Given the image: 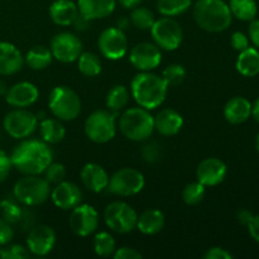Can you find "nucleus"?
<instances>
[{
  "instance_id": "obj_30",
  "label": "nucleus",
  "mask_w": 259,
  "mask_h": 259,
  "mask_svg": "<svg viewBox=\"0 0 259 259\" xmlns=\"http://www.w3.org/2000/svg\"><path fill=\"white\" fill-rule=\"evenodd\" d=\"M229 8L233 17L243 22H250L255 18L258 12L255 0H229Z\"/></svg>"
},
{
  "instance_id": "obj_5",
  "label": "nucleus",
  "mask_w": 259,
  "mask_h": 259,
  "mask_svg": "<svg viewBox=\"0 0 259 259\" xmlns=\"http://www.w3.org/2000/svg\"><path fill=\"white\" fill-rule=\"evenodd\" d=\"M13 195L25 206H37L51 196V184L39 175H25L15 182Z\"/></svg>"
},
{
  "instance_id": "obj_9",
  "label": "nucleus",
  "mask_w": 259,
  "mask_h": 259,
  "mask_svg": "<svg viewBox=\"0 0 259 259\" xmlns=\"http://www.w3.org/2000/svg\"><path fill=\"white\" fill-rule=\"evenodd\" d=\"M104 220L109 229L119 234H126L137 228L138 214L136 210L123 201H114L106 206Z\"/></svg>"
},
{
  "instance_id": "obj_2",
  "label": "nucleus",
  "mask_w": 259,
  "mask_h": 259,
  "mask_svg": "<svg viewBox=\"0 0 259 259\" xmlns=\"http://www.w3.org/2000/svg\"><path fill=\"white\" fill-rule=\"evenodd\" d=\"M168 93V85L162 76L149 72L136 75L131 83V94L136 103L147 110H153L163 104Z\"/></svg>"
},
{
  "instance_id": "obj_36",
  "label": "nucleus",
  "mask_w": 259,
  "mask_h": 259,
  "mask_svg": "<svg viewBox=\"0 0 259 259\" xmlns=\"http://www.w3.org/2000/svg\"><path fill=\"white\" fill-rule=\"evenodd\" d=\"M205 191L206 187L199 181L190 182L185 186L184 191H182V200L189 206H194V205L200 204L205 196Z\"/></svg>"
},
{
  "instance_id": "obj_45",
  "label": "nucleus",
  "mask_w": 259,
  "mask_h": 259,
  "mask_svg": "<svg viewBox=\"0 0 259 259\" xmlns=\"http://www.w3.org/2000/svg\"><path fill=\"white\" fill-rule=\"evenodd\" d=\"M142 156H143L144 161L153 163V162H156L159 158V147L156 143L147 144V146L143 147Z\"/></svg>"
},
{
  "instance_id": "obj_33",
  "label": "nucleus",
  "mask_w": 259,
  "mask_h": 259,
  "mask_svg": "<svg viewBox=\"0 0 259 259\" xmlns=\"http://www.w3.org/2000/svg\"><path fill=\"white\" fill-rule=\"evenodd\" d=\"M192 0H158L157 10L163 17H176L190 9Z\"/></svg>"
},
{
  "instance_id": "obj_11",
  "label": "nucleus",
  "mask_w": 259,
  "mask_h": 259,
  "mask_svg": "<svg viewBox=\"0 0 259 259\" xmlns=\"http://www.w3.org/2000/svg\"><path fill=\"white\" fill-rule=\"evenodd\" d=\"M3 125L12 138L25 139L37 131L38 116L27 109H14L5 115Z\"/></svg>"
},
{
  "instance_id": "obj_28",
  "label": "nucleus",
  "mask_w": 259,
  "mask_h": 259,
  "mask_svg": "<svg viewBox=\"0 0 259 259\" xmlns=\"http://www.w3.org/2000/svg\"><path fill=\"white\" fill-rule=\"evenodd\" d=\"M39 136L47 144H56L66 137V128L60 119L46 118L39 123Z\"/></svg>"
},
{
  "instance_id": "obj_18",
  "label": "nucleus",
  "mask_w": 259,
  "mask_h": 259,
  "mask_svg": "<svg viewBox=\"0 0 259 259\" xmlns=\"http://www.w3.org/2000/svg\"><path fill=\"white\" fill-rule=\"evenodd\" d=\"M51 199L56 207L61 210H72L82 201V192L77 185L70 181H62L51 190Z\"/></svg>"
},
{
  "instance_id": "obj_24",
  "label": "nucleus",
  "mask_w": 259,
  "mask_h": 259,
  "mask_svg": "<svg viewBox=\"0 0 259 259\" xmlns=\"http://www.w3.org/2000/svg\"><path fill=\"white\" fill-rule=\"evenodd\" d=\"M78 15V8L72 0H55L50 7V17L55 24L61 27L72 25Z\"/></svg>"
},
{
  "instance_id": "obj_49",
  "label": "nucleus",
  "mask_w": 259,
  "mask_h": 259,
  "mask_svg": "<svg viewBox=\"0 0 259 259\" xmlns=\"http://www.w3.org/2000/svg\"><path fill=\"white\" fill-rule=\"evenodd\" d=\"M90 22H91L90 19H88V18L83 17L82 14H80V13H78V15L76 17V19L73 20L72 25L76 30H78V32H83V30H86L88 28H90Z\"/></svg>"
},
{
  "instance_id": "obj_48",
  "label": "nucleus",
  "mask_w": 259,
  "mask_h": 259,
  "mask_svg": "<svg viewBox=\"0 0 259 259\" xmlns=\"http://www.w3.org/2000/svg\"><path fill=\"white\" fill-rule=\"evenodd\" d=\"M248 232H249L250 237L259 243V215H253L250 222L248 223Z\"/></svg>"
},
{
  "instance_id": "obj_53",
  "label": "nucleus",
  "mask_w": 259,
  "mask_h": 259,
  "mask_svg": "<svg viewBox=\"0 0 259 259\" xmlns=\"http://www.w3.org/2000/svg\"><path fill=\"white\" fill-rule=\"evenodd\" d=\"M252 116L259 123V98L255 100V103L252 105Z\"/></svg>"
},
{
  "instance_id": "obj_55",
  "label": "nucleus",
  "mask_w": 259,
  "mask_h": 259,
  "mask_svg": "<svg viewBox=\"0 0 259 259\" xmlns=\"http://www.w3.org/2000/svg\"><path fill=\"white\" fill-rule=\"evenodd\" d=\"M255 149H257V152L259 153V133H258L257 138H255Z\"/></svg>"
},
{
  "instance_id": "obj_32",
  "label": "nucleus",
  "mask_w": 259,
  "mask_h": 259,
  "mask_svg": "<svg viewBox=\"0 0 259 259\" xmlns=\"http://www.w3.org/2000/svg\"><path fill=\"white\" fill-rule=\"evenodd\" d=\"M77 67L83 76L95 77L101 72V61L95 53L82 52L77 58Z\"/></svg>"
},
{
  "instance_id": "obj_13",
  "label": "nucleus",
  "mask_w": 259,
  "mask_h": 259,
  "mask_svg": "<svg viewBox=\"0 0 259 259\" xmlns=\"http://www.w3.org/2000/svg\"><path fill=\"white\" fill-rule=\"evenodd\" d=\"M50 50L53 58L62 63H71L77 61L82 53V42L73 33L61 32L52 38Z\"/></svg>"
},
{
  "instance_id": "obj_14",
  "label": "nucleus",
  "mask_w": 259,
  "mask_h": 259,
  "mask_svg": "<svg viewBox=\"0 0 259 259\" xmlns=\"http://www.w3.org/2000/svg\"><path fill=\"white\" fill-rule=\"evenodd\" d=\"M68 225L71 230L78 237H89L99 227V214L94 206L89 204H80L71 210Z\"/></svg>"
},
{
  "instance_id": "obj_4",
  "label": "nucleus",
  "mask_w": 259,
  "mask_h": 259,
  "mask_svg": "<svg viewBox=\"0 0 259 259\" xmlns=\"http://www.w3.org/2000/svg\"><path fill=\"white\" fill-rule=\"evenodd\" d=\"M119 129L129 141L143 142L153 133L154 118L149 110L142 106L129 108L120 115Z\"/></svg>"
},
{
  "instance_id": "obj_21",
  "label": "nucleus",
  "mask_w": 259,
  "mask_h": 259,
  "mask_svg": "<svg viewBox=\"0 0 259 259\" xmlns=\"http://www.w3.org/2000/svg\"><path fill=\"white\" fill-rule=\"evenodd\" d=\"M83 186L90 191L99 194L108 189L109 176L105 169L98 163H86L80 172Z\"/></svg>"
},
{
  "instance_id": "obj_20",
  "label": "nucleus",
  "mask_w": 259,
  "mask_h": 259,
  "mask_svg": "<svg viewBox=\"0 0 259 259\" xmlns=\"http://www.w3.org/2000/svg\"><path fill=\"white\" fill-rule=\"evenodd\" d=\"M24 65V57L14 45L0 42V76H10L19 72Z\"/></svg>"
},
{
  "instance_id": "obj_23",
  "label": "nucleus",
  "mask_w": 259,
  "mask_h": 259,
  "mask_svg": "<svg viewBox=\"0 0 259 259\" xmlns=\"http://www.w3.org/2000/svg\"><path fill=\"white\" fill-rule=\"evenodd\" d=\"M116 0H78V13L90 20L103 19L113 14Z\"/></svg>"
},
{
  "instance_id": "obj_41",
  "label": "nucleus",
  "mask_w": 259,
  "mask_h": 259,
  "mask_svg": "<svg viewBox=\"0 0 259 259\" xmlns=\"http://www.w3.org/2000/svg\"><path fill=\"white\" fill-rule=\"evenodd\" d=\"M14 238L12 224L0 217V245H8Z\"/></svg>"
},
{
  "instance_id": "obj_38",
  "label": "nucleus",
  "mask_w": 259,
  "mask_h": 259,
  "mask_svg": "<svg viewBox=\"0 0 259 259\" xmlns=\"http://www.w3.org/2000/svg\"><path fill=\"white\" fill-rule=\"evenodd\" d=\"M0 211H2L3 219H5L12 225L19 223L23 218L22 207L18 206L12 200H3L0 202Z\"/></svg>"
},
{
  "instance_id": "obj_40",
  "label": "nucleus",
  "mask_w": 259,
  "mask_h": 259,
  "mask_svg": "<svg viewBox=\"0 0 259 259\" xmlns=\"http://www.w3.org/2000/svg\"><path fill=\"white\" fill-rule=\"evenodd\" d=\"M43 174H45V179L47 180L50 184L57 185L60 184V182L65 181L67 172H66V167L63 166V164L53 163L52 162V163L45 169Z\"/></svg>"
},
{
  "instance_id": "obj_26",
  "label": "nucleus",
  "mask_w": 259,
  "mask_h": 259,
  "mask_svg": "<svg viewBox=\"0 0 259 259\" xmlns=\"http://www.w3.org/2000/svg\"><path fill=\"white\" fill-rule=\"evenodd\" d=\"M164 224H166V218L161 210L148 209L138 217L137 229L144 235H154L163 229Z\"/></svg>"
},
{
  "instance_id": "obj_15",
  "label": "nucleus",
  "mask_w": 259,
  "mask_h": 259,
  "mask_svg": "<svg viewBox=\"0 0 259 259\" xmlns=\"http://www.w3.org/2000/svg\"><path fill=\"white\" fill-rule=\"evenodd\" d=\"M132 66L141 72H149L158 67L162 62L161 48L156 43L142 42L134 46L129 53Z\"/></svg>"
},
{
  "instance_id": "obj_42",
  "label": "nucleus",
  "mask_w": 259,
  "mask_h": 259,
  "mask_svg": "<svg viewBox=\"0 0 259 259\" xmlns=\"http://www.w3.org/2000/svg\"><path fill=\"white\" fill-rule=\"evenodd\" d=\"M230 43H232V47L235 51H244L245 48L249 47V38L244 34L243 32H235L233 33L232 38H230Z\"/></svg>"
},
{
  "instance_id": "obj_52",
  "label": "nucleus",
  "mask_w": 259,
  "mask_h": 259,
  "mask_svg": "<svg viewBox=\"0 0 259 259\" xmlns=\"http://www.w3.org/2000/svg\"><path fill=\"white\" fill-rule=\"evenodd\" d=\"M129 24H131V19H129V18H126V17H123V18H120V19L118 20V25H116V27H118L119 29H121L124 32V30H125L126 28L129 27Z\"/></svg>"
},
{
  "instance_id": "obj_29",
  "label": "nucleus",
  "mask_w": 259,
  "mask_h": 259,
  "mask_svg": "<svg viewBox=\"0 0 259 259\" xmlns=\"http://www.w3.org/2000/svg\"><path fill=\"white\" fill-rule=\"evenodd\" d=\"M52 52H51L50 48L45 47V46H34L28 51L24 57V62L27 63L28 67L37 71L47 68L52 62Z\"/></svg>"
},
{
  "instance_id": "obj_3",
  "label": "nucleus",
  "mask_w": 259,
  "mask_h": 259,
  "mask_svg": "<svg viewBox=\"0 0 259 259\" xmlns=\"http://www.w3.org/2000/svg\"><path fill=\"white\" fill-rule=\"evenodd\" d=\"M192 15L196 24L210 33L224 32L233 20L229 5L224 0H197Z\"/></svg>"
},
{
  "instance_id": "obj_25",
  "label": "nucleus",
  "mask_w": 259,
  "mask_h": 259,
  "mask_svg": "<svg viewBox=\"0 0 259 259\" xmlns=\"http://www.w3.org/2000/svg\"><path fill=\"white\" fill-rule=\"evenodd\" d=\"M252 115V104L243 96L230 99L224 106V116L230 124H242Z\"/></svg>"
},
{
  "instance_id": "obj_35",
  "label": "nucleus",
  "mask_w": 259,
  "mask_h": 259,
  "mask_svg": "<svg viewBox=\"0 0 259 259\" xmlns=\"http://www.w3.org/2000/svg\"><path fill=\"white\" fill-rule=\"evenodd\" d=\"M129 19H131L132 24L138 28V29L148 30L153 25L156 18H154L153 12L149 10L148 8L137 7L134 9H132Z\"/></svg>"
},
{
  "instance_id": "obj_19",
  "label": "nucleus",
  "mask_w": 259,
  "mask_h": 259,
  "mask_svg": "<svg viewBox=\"0 0 259 259\" xmlns=\"http://www.w3.org/2000/svg\"><path fill=\"white\" fill-rule=\"evenodd\" d=\"M39 98L38 88L32 82L22 81L8 89L5 100L12 108L25 109L32 106Z\"/></svg>"
},
{
  "instance_id": "obj_12",
  "label": "nucleus",
  "mask_w": 259,
  "mask_h": 259,
  "mask_svg": "<svg viewBox=\"0 0 259 259\" xmlns=\"http://www.w3.org/2000/svg\"><path fill=\"white\" fill-rule=\"evenodd\" d=\"M101 55L111 61L121 60L128 52V39L125 33L118 27L106 28L98 39Z\"/></svg>"
},
{
  "instance_id": "obj_16",
  "label": "nucleus",
  "mask_w": 259,
  "mask_h": 259,
  "mask_svg": "<svg viewBox=\"0 0 259 259\" xmlns=\"http://www.w3.org/2000/svg\"><path fill=\"white\" fill-rule=\"evenodd\" d=\"M56 244V233L48 225H37L29 232L27 238V248L29 253L45 257L52 252Z\"/></svg>"
},
{
  "instance_id": "obj_17",
  "label": "nucleus",
  "mask_w": 259,
  "mask_h": 259,
  "mask_svg": "<svg viewBox=\"0 0 259 259\" xmlns=\"http://www.w3.org/2000/svg\"><path fill=\"white\" fill-rule=\"evenodd\" d=\"M228 174L227 164L219 158L210 157L199 163L196 168V179L205 187H214L222 184Z\"/></svg>"
},
{
  "instance_id": "obj_44",
  "label": "nucleus",
  "mask_w": 259,
  "mask_h": 259,
  "mask_svg": "<svg viewBox=\"0 0 259 259\" xmlns=\"http://www.w3.org/2000/svg\"><path fill=\"white\" fill-rule=\"evenodd\" d=\"M113 257L115 259H141L143 258V255L134 248L121 247L119 249H115Z\"/></svg>"
},
{
  "instance_id": "obj_37",
  "label": "nucleus",
  "mask_w": 259,
  "mask_h": 259,
  "mask_svg": "<svg viewBox=\"0 0 259 259\" xmlns=\"http://www.w3.org/2000/svg\"><path fill=\"white\" fill-rule=\"evenodd\" d=\"M185 77H186V70L184 68V66L179 65V63H172V65L167 66L162 72V78L166 81L168 88L181 85L185 81Z\"/></svg>"
},
{
  "instance_id": "obj_43",
  "label": "nucleus",
  "mask_w": 259,
  "mask_h": 259,
  "mask_svg": "<svg viewBox=\"0 0 259 259\" xmlns=\"http://www.w3.org/2000/svg\"><path fill=\"white\" fill-rule=\"evenodd\" d=\"M12 162H10V157L5 153L3 149H0V184L7 180L9 176L10 169H12Z\"/></svg>"
},
{
  "instance_id": "obj_7",
  "label": "nucleus",
  "mask_w": 259,
  "mask_h": 259,
  "mask_svg": "<svg viewBox=\"0 0 259 259\" xmlns=\"http://www.w3.org/2000/svg\"><path fill=\"white\" fill-rule=\"evenodd\" d=\"M83 131L94 143H108L116 134V113L103 109L95 110L85 120Z\"/></svg>"
},
{
  "instance_id": "obj_8",
  "label": "nucleus",
  "mask_w": 259,
  "mask_h": 259,
  "mask_svg": "<svg viewBox=\"0 0 259 259\" xmlns=\"http://www.w3.org/2000/svg\"><path fill=\"white\" fill-rule=\"evenodd\" d=\"M146 179L143 174L132 167L118 169L109 177L108 191L116 196H134L144 189Z\"/></svg>"
},
{
  "instance_id": "obj_27",
  "label": "nucleus",
  "mask_w": 259,
  "mask_h": 259,
  "mask_svg": "<svg viewBox=\"0 0 259 259\" xmlns=\"http://www.w3.org/2000/svg\"><path fill=\"white\" fill-rule=\"evenodd\" d=\"M237 71L244 77H254L259 73V51L248 47L239 52L235 63Z\"/></svg>"
},
{
  "instance_id": "obj_1",
  "label": "nucleus",
  "mask_w": 259,
  "mask_h": 259,
  "mask_svg": "<svg viewBox=\"0 0 259 259\" xmlns=\"http://www.w3.org/2000/svg\"><path fill=\"white\" fill-rule=\"evenodd\" d=\"M9 157L12 166L23 175L43 174L53 162L52 149L38 139H23Z\"/></svg>"
},
{
  "instance_id": "obj_34",
  "label": "nucleus",
  "mask_w": 259,
  "mask_h": 259,
  "mask_svg": "<svg viewBox=\"0 0 259 259\" xmlns=\"http://www.w3.org/2000/svg\"><path fill=\"white\" fill-rule=\"evenodd\" d=\"M94 252L99 257H110L114 254L116 249L115 239L108 232H100L95 235L93 242Z\"/></svg>"
},
{
  "instance_id": "obj_31",
  "label": "nucleus",
  "mask_w": 259,
  "mask_h": 259,
  "mask_svg": "<svg viewBox=\"0 0 259 259\" xmlns=\"http://www.w3.org/2000/svg\"><path fill=\"white\" fill-rule=\"evenodd\" d=\"M129 99H131V93L128 88L124 85H115L109 90L105 103L109 110L116 113L119 110H123L128 105Z\"/></svg>"
},
{
  "instance_id": "obj_50",
  "label": "nucleus",
  "mask_w": 259,
  "mask_h": 259,
  "mask_svg": "<svg viewBox=\"0 0 259 259\" xmlns=\"http://www.w3.org/2000/svg\"><path fill=\"white\" fill-rule=\"evenodd\" d=\"M252 218H253L252 211H249V210H247V209H243L238 212V220H239L240 224L245 225V227H247L248 223L250 222V219H252Z\"/></svg>"
},
{
  "instance_id": "obj_39",
  "label": "nucleus",
  "mask_w": 259,
  "mask_h": 259,
  "mask_svg": "<svg viewBox=\"0 0 259 259\" xmlns=\"http://www.w3.org/2000/svg\"><path fill=\"white\" fill-rule=\"evenodd\" d=\"M0 258L2 259H27L29 258L28 248L20 244H13L9 247L0 245Z\"/></svg>"
},
{
  "instance_id": "obj_6",
  "label": "nucleus",
  "mask_w": 259,
  "mask_h": 259,
  "mask_svg": "<svg viewBox=\"0 0 259 259\" xmlns=\"http://www.w3.org/2000/svg\"><path fill=\"white\" fill-rule=\"evenodd\" d=\"M48 108L60 120H75L81 113L80 96L68 86H56L50 93Z\"/></svg>"
},
{
  "instance_id": "obj_51",
  "label": "nucleus",
  "mask_w": 259,
  "mask_h": 259,
  "mask_svg": "<svg viewBox=\"0 0 259 259\" xmlns=\"http://www.w3.org/2000/svg\"><path fill=\"white\" fill-rule=\"evenodd\" d=\"M142 0H119V4L124 8V9H134V8L139 7Z\"/></svg>"
},
{
  "instance_id": "obj_47",
  "label": "nucleus",
  "mask_w": 259,
  "mask_h": 259,
  "mask_svg": "<svg viewBox=\"0 0 259 259\" xmlns=\"http://www.w3.org/2000/svg\"><path fill=\"white\" fill-rule=\"evenodd\" d=\"M248 32H249V38L250 40H252L253 45L257 48H259V19L250 20Z\"/></svg>"
},
{
  "instance_id": "obj_10",
  "label": "nucleus",
  "mask_w": 259,
  "mask_h": 259,
  "mask_svg": "<svg viewBox=\"0 0 259 259\" xmlns=\"http://www.w3.org/2000/svg\"><path fill=\"white\" fill-rule=\"evenodd\" d=\"M149 30H151L154 43L164 51L177 50L184 39V32H182L181 25L172 17L156 19Z\"/></svg>"
},
{
  "instance_id": "obj_22",
  "label": "nucleus",
  "mask_w": 259,
  "mask_h": 259,
  "mask_svg": "<svg viewBox=\"0 0 259 259\" xmlns=\"http://www.w3.org/2000/svg\"><path fill=\"white\" fill-rule=\"evenodd\" d=\"M154 118V131L161 136L172 137L176 136L184 125V118L179 111L174 109H163Z\"/></svg>"
},
{
  "instance_id": "obj_54",
  "label": "nucleus",
  "mask_w": 259,
  "mask_h": 259,
  "mask_svg": "<svg viewBox=\"0 0 259 259\" xmlns=\"http://www.w3.org/2000/svg\"><path fill=\"white\" fill-rule=\"evenodd\" d=\"M7 91H8L7 83H5L4 80H2V78H0V98H3V96L7 95Z\"/></svg>"
},
{
  "instance_id": "obj_46",
  "label": "nucleus",
  "mask_w": 259,
  "mask_h": 259,
  "mask_svg": "<svg viewBox=\"0 0 259 259\" xmlns=\"http://www.w3.org/2000/svg\"><path fill=\"white\" fill-rule=\"evenodd\" d=\"M205 259H233V254L222 247H212L204 254Z\"/></svg>"
}]
</instances>
